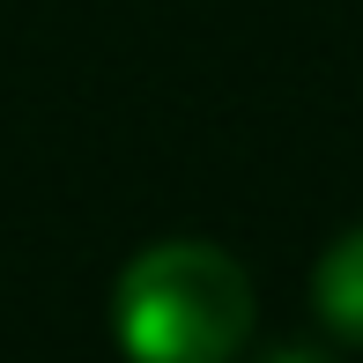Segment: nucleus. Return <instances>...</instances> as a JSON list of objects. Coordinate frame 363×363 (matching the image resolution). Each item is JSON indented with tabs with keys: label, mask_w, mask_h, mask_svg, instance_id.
I'll return each instance as SVG.
<instances>
[{
	"label": "nucleus",
	"mask_w": 363,
	"mask_h": 363,
	"mask_svg": "<svg viewBox=\"0 0 363 363\" xmlns=\"http://www.w3.org/2000/svg\"><path fill=\"white\" fill-rule=\"evenodd\" d=\"M111 334L148 363H216L252 334V282L223 245H148L111 289Z\"/></svg>",
	"instance_id": "obj_1"
},
{
	"label": "nucleus",
	"mask_w": 363,
	"mask_h": 363,
	"mask_svg": "<svg viewBox=\"0 0 363 363\" xmlns=\"http://www.w3.org/2000/svg\"><path fill=\"white\" fill-rule=\"evenodd\" d=\"M311 304H319V319L334 326L341 341H356V349H363V230H349V238L319 259Z\"/></svg>",
	"instance_id": "obj_2"
}]
</instances>
